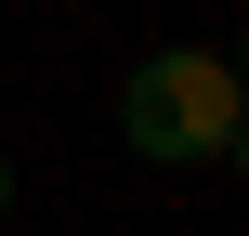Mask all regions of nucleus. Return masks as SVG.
<instances>
[{"instance_id":"obj_2","label":"nucleus","mask_w":249,"mask_h":236,"mask_svg":"<svg viewBox=\"0 0 249 236\" xmlns=\"http://www.w3.org/2000/svg\"><path fill=\"white\" fill-rule=\"evenodd\" d=\"M0 210H13V158H0Z\"/></svg>"},{"instance_id":"obj_1","label":"nucleus","mask_w":249,"mask_h":236,"mask_svg":"<svg viewBox=\"0 0 249 236\" xmlns=\"http://www.w3.org/2000/svg\"><path fill=\"white\" fill-rule=\"evenodd\" d=\"M118 131H131V158H158V171H210V158H236V66L223 53H144L131 79H118Z\"/></svg>"}]
</instances>
